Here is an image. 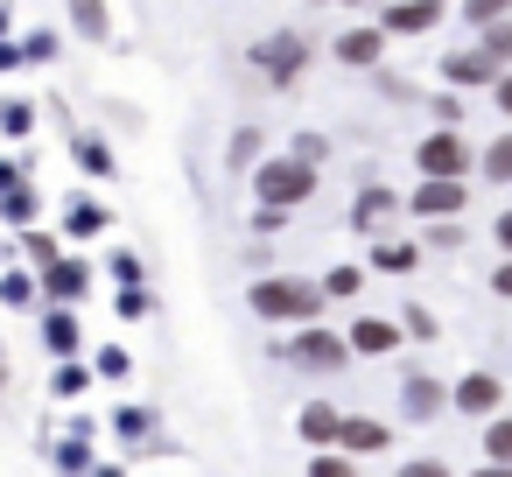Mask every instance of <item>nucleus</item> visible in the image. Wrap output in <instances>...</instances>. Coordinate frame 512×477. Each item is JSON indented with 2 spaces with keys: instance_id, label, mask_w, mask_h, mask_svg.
I'll list each match as a JSON object with an SVG mask.
<instances>
[{
  "instance_id": "nucleus-1",
  "label": "nucleus",
  "mask_w": 512,
  "mask_h": 477,
  "mask_svg": "<svg viewBox=\"0 0 512 477\" xmlns=\"http://www.w3.org/2000/svg\"><path fill=\"white\" fill-rule=\"evenodd\" d=\"M246 309L260 316V323H323V288L316 281H302V274H260L253 288H246Z\"/></svg>"
},
{
  "instance_id": "nucleus-2",
  "label": "nucleus",
  "mask_w": 512,
  "mask_h": 477,
  "mask_svg": "<svg viewBox=\"0 0 512 477\" xmlns=\"http://www.w3.org/2000/svg\"><path fill=\"white\" fill-rule=\"evenodd\" d=\"M309 57H316V50H309V36H302V29H267V36L246 50V71H253L267 92H295V85H302V71H309Z\"/></svg>"
},
{
  "instance_id": "nucleus-3",
  "label": "nucleus",
  "mask_w": 512,
  "mask_h": 477,
  "mask_svg": "<svg viewBox=\"0 0 512 477\" xmlns=\"http://www.w3.org/2000/svg\"><path fill=\"white\" fill-rule=\"evenodd\" d=\"M253 183V204H274V211H302L316 190H323V169H302L295 155H260V169L246 176Z\"/></svg>"
},
{
  "instance_id": "nucleus-4",
  "label": "nucleus",
  "mask_w": 512,
  "mask_h": 477,
  "mask_svg": "<svg viewBox=\"0 0 512 477\" xmlns=\"http://www.w3.org/2000/svg\"><path fill=\"white\" fill-rule=\"evenodd\" d=\"M274 358H281V365H295V372L330 379V372H344V365H351V344H344V330H330V323H302L295 337H281V344H274Z\"/></svg>"
},
{
  "instance_id": "nucleus-5",
  "label": "nucleus",
  "mask_w": 512,
  "mask_h": 477,
  "mask_svg": "<svg viewBox=\"0 0 512 477\" xmlns=\"http://www.w3.org/2000/svg\"><path fill=\"white\" fill-rule=\"evenodd\" d=\"M477 169V148H470V134L463 127H428L421 141H414V176H470Z\"/></svg>"
},
{
  "instance_id": "nucleus-6",
  "label": "nucleus",
  "mask_w": 512,
  "mask_h": 477,
  "mask_svg": "<svg viewBox=\"0 0 512 477\" xmlns=\"http://www.w3.org/2000/svg\"><path fill=\"white\" fill-rule=\"evenodd\" d=\"M400 204H407V218H421V225L463 218V211H470V176H463V183H456V176H414V190H400Z\"/></svg>"
},
{
  "instance_id": "nucleus-7",
  "label": "nucleus",
  "mask_w": 512,
  "mask_h": 477,
  "mask_svg": "<svg viewBox=\"0 0 512 477\" xmlns=\"http://www.w3.org/2000/svg\"><path fill=\"white\" fill-rule=\"evenodd\" d=\"M400 218H407V204H400L393 183H358V197H351V211H344V225H351L358 239H386Z\"/></svg>"
},
{
  "instance_id": "nucleus-8",
  "label": "nucleus",
  "mask_w": 512,
  "mask_h": 477,
  "mask_svg": "<svg viewBox=\"0 0 512 477\" xmlns=\"http://www.w3.org/2000/svg\"><path fill=\"white\" fill-rule=\"evenodd\" d=\"M36 288H43V302L78 309V302L92 295V260H85V253H57L50 267H36Z\"/></svg>"
},
{
  "instance_id": "nucleus-9",
  "label": "nucleus",
  "mask_w": 512,
  "mask_h": 477,
  "mask_svg": "<svg viewBox=\"0 0 512 477\" xmlns=\"http://www.w3.org/2000/svg\"><path fill=\"white\" fill-rule=\"evenodd\" d=\"M330 57H337L344 71H379V64H386V29H379V22H351V29L330 36Z\"/></svg>"
},
{
  "instance_id": "nucleus-10",
  "label": "nucleus",
  "mask_w": 512,
  "mask_h": 477,
  "mask_svg": "<svg viewBox=\"0 0 512 477\" xmlns=\"http://www.w3.org/2000/svg\"><path fill=\"white\" fill-rule=\"evenodd\" d=\"M442 0H386L379 8V29H386V43L393 36H428V29H442Z\"/></svg>"
},
{
  "instance_id": "nucleus-11",
  "label": "nucleus",
  "mask_w": 512,
  "mask_h": 477,
  "mask_svg": "<svg viewBox=\"0 0 512 477\" xmlns=\"http://www.w3.org/2000/svg\"><path fill=\"white\" fill-rule=\"evenodd\" d=\"M442 85H449V92H491V85H498V64H491L477 43H470V50H449V57H442Z\"/></svg>"
},
{
  "instance_id": "nucleus-12",
  "label": "nucleus",
  "mask_w": 512,
  "mask_h": 477,
  "mask_svg": "<svg viewBox=\"0 0 512 477\" xmlns=\"http://www.w3.org/2000/svg\"><path fill=\"white\" fill-rule=\"evenodd\" d=\"M64 148H71L78 176H92V183L120 176V162H113V141H106V134H92V127H64Z\"/></svg>"
},
{
  "instance_id": "nucleus-13",
  "label": "nucleus",
  "mask_w": 512,
  "mask_h": 477,
  "mask_svg": "<svg viewBox=\"0 0 512 477\" xmlns=\"http://www.w3.org/2000/svg\"><path fill=\"white\" fill-rule=\"evenodd\" d=\"M498 400H505V379H498V372H463V379L449 386V407H456V414H477V421H491Z\"/></svg>"
},
{
  "instance_id": "nucleus-14",
  "label": "nucleus",
  "mask_w": 512,
  "mask_h": 477,
  "mask_svg": "<svg viewBox=\"0 0 512 477\" xmlns=\"http://www.w3.org/2000/svg\"><path fill=\"white\" fill-rule=\"evenodd\" d=\"M400 414H407L414 428H428L435 414H449V386L428 379V372H407V379H400Z\"/></svg>"
},
{
  "instance_id": "nucleus-15",
  "label": "nucleus",
  "mask_w": 512,
  "mask_h": 477,
  "mask_svg": "<svg viewBox=\"0 0 512 477\" xmlns=\"http://www.w3.org/2000/svg\"><path fill=\"white\" fill-rule=\"evenodd\" d=\"M344 344H351V358H393L400 351V323L393 316H351Z\"/></svg>"
},
{
  "instance_id": "nucleus-16",
  "label": "nucleus",
  "mask_w": 512,
  "mask_h": 477,
  "mask_svg": "<svg viewBox=\"0 0 512 477\" xmlns=\"http://www.w3.org/2000/svg\"><path fill=\"white\" fill-rule=\"evenodd\" d=\"M106 225H113V211H106L99 197H85V190H78V197H64V225H57V232H64V246H85V239H99Z\"/></svg>"
},
{
  "instance_id": "nucleus-17",
  "label": "nucleus",
  "mask_w": 512,
  "mask_h": 477,
  "mask_svg": "<svg viewBox=\"0 0 512 477\" xmlns=\"http://www.w3.org/2000/svg\"><path fill=\"white\" fill-rule=\"evenodd\" d=\"M337 449L344 456H379V449H393V428L372 421V414H344L337 421Z\"/></svg>"
},
{
  "instance_id": "nucleus-18",
  "label": "nucleus",
  "mask_w": 512,
  "mask_h": 477,
  "mask_svg": "<svg viewBox=\"0 0 512 477\" xmlns=\"http://www.w3.org/2000/svg\"><path fill=\"white\" fill-rule=\"evenodd\" d=\"M43 344H50V358H78V344H85V330H78V309H64V302H43Z\"/></svg>"
},
{
  "instance_id": "nucleus-19",
  "label": "nucleus",
  "mask_w": 512,
  "mask_h": 477,
  "mask_svg": "<svg viewBox=\"0 0 512 477\" xmlns=\"http://www.w3.org/2000/svg\"><path fill=\"white\" fill-rule=\"evenodd\" d=\"M78 43H113V0H64Z\"/></svg>"
},
{
  "instance_id": "nucleus-20",
  "label": "nucleus",
  "mask_w": 512,
  "mask_h": 477,
  "mask_svg": "<svg viewBox=\"0 0 512 477\" xmlns=\"http://www.w3.org/2000/svg\"><path fill=\"white\" fill-rule=\"evenodd\" d=\"M0 225H43V190H36V176H22V183H8L0 190Z\"/></svg>"
},
{
  "instance_id": "nucleus-21",
  "label": "nucleus",
  "mask_w": 512,
  "mask_h": 477,
  "mask_svg": "<svg viewBox=\"0 0 512 477\" xmlns=\"http://www.w3.org/2000/svg\"><path fill=\"white\" fill-rule=\"evenodd\" d=\"M421 267V239L407 232H386V239H372V274H414Z\"/></svg>"
},
{
  "instance_id": "nucleus-22",
  "label": "nucleus",
  "mask_w": 512,
  "mask_h": 477,
  "mask_svg": "<svg viewBox=\"0 0 512 477\" xmlns=\"http://www.w3.org/2000/svg\"><path fill=\"white\" fill-rule=\"evenodd\" d=\"M337 421H344V414H337L330 400H309V407L295 414V435H302L309 449H337Z\"/></svg>"
},
{
  "instance_id": "nucleus-23",
  "label": "nucleus",
  "mask_w": 512,
  "mask_h": 477,
  "mask_svg": "<svg viewBox=\"0 0 512 477\" xmlns=\"http://www.w3.org/2000/svg\"><path fill=\"white\" fill-rule=\"evenodd\" d=\"M36 120H43V106H36V99L0 92V141H15V148H22V141L36 134Z\"/></svg>"
},
{
  "instance_id": "nucleus-24",
  "label": "nucleus",
  "mask_w": 512,
  "mask_h": 477,
  "mask_svg": "<svg viewBox=\"0 0 512 477\" xmlns=\"http://www.w3.org/2000/svg\"><path fill=\"white\" fill-rule=\"evenodd\" d=\"M15 253H22L29 267H50V260L64 253V232H57V225H22V232H15Z\"/></svg>"
},
{
  "instance_id": "nucleus-25",
  "label": "nucleus",
  "mask_w": 512,
  "mask_h": 477,
  "mask_svg": "<svg viewBox=\"0 0 512 477\" xmlns=\"http://www.w3.org/2000/svg\"><path fill=\"white\" fill-rule=\"evenodd\" d=\"M43 302V288H36V267H0V309H36Z\"/></svg>"
},
{
  "instance_id": "nucleus-26",
  "label": "nucleus",
  "mask_w": 512,
  "mask_h": 477,
  "mask_svg": "<svg viewBox=\"0 0 512 477\" xmlns=\"http://www.w3.org/2000/svg\"><path fill=\"white\" fill-rule=\"evenodd\" d=\"M260 155H267V134H260V127H239V134L225 141V169H232V176H253Z\"/></svg>"
},
{
  "instance_id": "nucleus-27",
  "label": "nucleus",
  "mask_w": 512,
  "mask_h": 477,
  "mask_svg": "<svg viewBox=\"0 0 512 477\" xmlns=\"http://www.w3.org/2000/svg\"><path fill=\"white\" fill-rule=\"evenodd\" d=\"M477 176H484V183H498V190H512V127H505L498 141H484V148H477Z\"/></svg>"
},
{
  "instance_id": "nucleus-28",
  "label": "nucleus",
  "mask_w": 512,
  "mask_h": 477,
  "mask_svg": "<svg viewBox=\"0 0 512 477\" xmlns=\"http://www.w3.org/2000/svg\"><path fill=\"white\" fill-rule=\"evenodd\" d=\"M316 288H323V302H351V295L365 288V267H358V260H337V267H330Z\"/></svg>"
},
{
  "instance_id": "nucleus-29",
  "label": "nucleus",
  "mask_w": 512,
  "mask_h": 477,
  "mask_svg": "<svg viewBox=\"0 0 512 477\" xmlns=\"http://www.w3.org/2000/svg\"><path fill=\"white\" fill-rule=\"evenodd\" d=\"M470 36H477V50H484V57L498 64V71L512 64V15H498V22H484V29H470Z\"/></svg>"
},
{
  "instance_id": "nucleus-30",
  "label": "nucleus",
  "mask_w": 512,
  "mask_h": 477,
  "mask_svg": "<svg viewBox=\"0 0 512 477\" xmlns=\"http://www.w3.org/2000/svg\"><path fill=\"white\" fill-rule=\"evenodd\" d=\"M15 43H22V64H57L64 57V29H29Z\"/></svg>"
},
{
  "instance_id": "nucleus-31",
  "label": "nucleus",
  "mask_w": 512,
  "mask_h": 477,
  "mask_svg": "<svg viewBox=\"0 0 512 477\" xmlns=\"http://www.w3.org/2000/svg\"><path fill=\"white\" fill-rule=\"evenodd\" d=\"M393 323H400V337H407V344H435V337H442L435 309H421V302H407V309H400Z\"/></svg>"
},
{
  "instance_id": "nucleus-32",
  "label": "nucleus",
  "mask_w": 512,
  "mask_h": 477,
  "mask_svg": "<svg viewBox=\"0 0 512 477\" xmlns=\"http://www.w3.org/2000/svg\"><path fill=\"white\" fill-rule=\"evenodd\" d=\"M50 393H57V400H78V393H92V365H78V358H57V372H50Z\"/></svg>"
},
{
  "instance_id": "nucleus-33",
  "label": "nucleus",
  "mask_w": 512,
  "mask_h": 477,
  "mask_svg": "<svg viewBox=\"0 0 512 477\" xmlns=\"http://www.w3.org/2000/svg\"><path fill=\"white\" fill-rule=\"evenodd\" d=\"M281 155H295L302 169H323V162H330V134H316V127H302V134H295V141H288Z\"/></svg>"
},
{
  "instance_id": "nucleus-34",
  "label": "nucleus",
  "mask_w": 512,
  "mask_h": 477,
  "mask_svg": "<svg viewBox=\"0 0 512 477\" xmlns=\"http://www.w3.org/2000/svg\"><path fill=\"white\" fill-rule=\"evenodd\" d=\"M106 274H113V281H120V288H148V260H141V253H134V246H120V253H113V260H106Z\"/></svg>"
},
{
  "instance_id": "nucleus-35",
  "label": "nucleus",
  "mask_w": 512,
  "mask_h": 477,
  "mask_svg": "<svg viewBox=\"0 0 512 477\" xmlns=\"http://www.w3.org/2000/svg\"><path fill=\"white\" fill-rule=\"evenodd\" d=\"M484 463H512V414L484 421Z\"/></svg>"
},
{
  "instance_id": "nucleus-36",
  "label": "nucleus",
  "mask_w": 512,
  "mask_h": 477,
  "mask_svg": "<svg viewBox=\"0 0 512 477\" xmlns=\"http://www.w3.org/2000/svg\"><path fill=\"white\" fill-rule=\"evenodd\" d=\"M421 106H428V120H435V127H463V92H449V85H442V92H428Z\"/></svg>"
},
{
  "instance_id": "nucleus-37",
  "label": "nucleus",
  "mask_w": 512,
  "mask_h": 477,
  "mask_svg": "<svg viewBox=\"0 0 512 477\" xmlns=\"http://www.w3.org/2000/svg\"><path fill=\"white\" fill-rule=\"evenodd\" d=\"M288 225H295V211H274V204H253V218H246L253 239H281Z\"/></svg>"
},
{
  "instance_id": "nucleus-38",
  "label": "nucleus",
  "mask_w": 512,
  "mask_h": 477,
  "mask_svg": "<svg viewBox=\"0 0 512 477\" xmlns=\"http://www.w3.org/2000/svg\"><path fill=\"white\" fill-rule=\"evenodd\" d=\"M428 246H435V253H463V246H470V225H463V218H435V225H428Z\"/></svg>"
},
{
  "instance_id": "nucleus-39",
  "label": "nucleus",
  "mask_w": 512,
  "mask_h": 477,
  "mask_svg": "<svg viewBox=\"0 0 512 477\" xmlns=\"http://www.w3.org/2000/svg\"><path fill=\"white\" fill-rule=\"evenodd\" d=\"M92 379H113V386H120V379H134V358H127V344H106V351L92 358Z\"/></svg>"
},
{
  "instance_id": "nucleus-40",
  "label": "nucleus",
  "mask_w": 512,
  "mask_h": 477,
  "mask_svg": "<svg viewBox=\"0 0 512 477\" xmlns=\"http://www.w3.org/2000/svg\"><path fill=\"white\" fill-rule=\"evenodd\" d=\"M456 15H463V29H484V22L512 15V0H456Z\"/></svg>"
},
{
  "instance_id": "nucleus-41",
  "label": "nucleus",
  "mask_w": 512,
  "mask_h": 477,
  "mask_svg": "<svg viewBox=\"0 0 512 477\" xmlns=\"http://www.w3.org/2000/svg\"><path fill=\"white\" fill-rule=\"evenodd\" d=\"M113 435H120V442H141V435H155V414H148V407H120V414H113Z\"/></svg>"
},
{
  "instance_id": "nucleus-42",
  "label": "nucleus",
  "mask_w": 512,
  "mask_h": 477,
  "mask_svg": "<svg viewBox=\"0 0 512 477\" xmlns=\"http://www.w3.org/2000/svg\"><path fill=\"white\" fill-rule=\"evenodd\" d=\"M309 477H358V456H344V449H316V456H309Z\"/></svg>"
},
{
  "instance_id": "nucleus-43",
  "label": "nucleus",
  "mask_w": 512,
  "mask_h": 477,
  "mask_svg": "<svg viewBox=\"0 0 512 477\" xmlns=\"http://www.w3.org/2000/svg\"><path fill=\"white\" fill-rule=\"evenodd\" d=\"M99 463L85 456V442H57V477H92Z\"/></svg>"
},
{
  "instance_id": "nucleus-44",
  "label": "nucleus",
  "mask_w": 512,
  "mask_h": 477,
  "mask_svg": "<svg viewBox=\"0 0 512 477\" xmlns=\"http://www.w3.org/2000/svg\"><path fill=\"white\" fill-rule=\"evenodd\" d=\"M379 78V99H393V106H421V85H407V78H393V71H372Z\"/></svg>"
},
{
  "instance_id": "nucleus-45",
  "label": "nucleus",
  "mask_w": 512,
  "mask_h": 477,
  "mask_svg": "<svg viewBox=\"0 0 512 477\" xmlns=\"http://www.w3.org/2000/svg\"><path fill=\"white\" fill-rule=\"evenodd\" d=\"M113 309H120V323H141V316L155 309V295H148V288H120V295H113Z\"/></svg>"
},
{
  "instance_id": "nucleus-46",
  "label": "nucleus",
  "mask_w": 512,
  "mask_h": 477,
  "mask_svg": "<svg viewBox=\"0 0 512 477\" xmlns=\"http://www.w3.org/2000/svg\"><path fill=\"white\" fill-rule=\"evenodd\" d=\"M400 477H456V470H449V463H435V456H407V463H400Z\"/></svg>"
},
{
  "instance_id": "nucleus-47",
  "label": "nucleus",
  "mask_w": 512,
  "mask_h": 477,
  "mask_svg": "<svg viewBox=\"0 0 512 477\" xmlns=\"http://www.w3.org/2000/svg\"><path fill=\"white\" fill-rule=\"evenodd\" d=\"M22 176H36V162H29V155H0V190L22 183Z\"/></svg>"
},
{
  "instance_id": "nucleus-48",
  "label": "nucleus",
  "mask_w": 512,
  "mask_h": 477,
  "mask_svg": "<svg viewBox=\"0 0 512 477\" xmlns=\"http://www.w3.org/2000/svg\"><path fill=\"white\" fill-rule=\"evenodd\" d=\"M491 106H498V113H505V127H512V64L498 71V85H491Z\"/></svg>"
},
{
  "instance_id": "nucleus-49",
  "label": "nucleus",
  "mask_w": 512,
  "mask_h": 477,
  "mask_svg": "<svg viewBox=\"0 0 512 477\" xmlns=\"http://www.w3.org/2000/svg\"><path fill=\"white\" fill-rule=\"evenodd\" d=\"M15 71H29V64H22V43L8 36V43H0V78H15Z\"/></svg>"
},
{
  "instance_id": "nucleus-50",
  "label": "nucleus",
  "mask_w": 512,
  "mask_h": 477,
  "mask_svg": "<svg viewBox=\"0 0 512 477\" xmlns=\"http://www.w3.org/2000/svg\"><path fill=\"white\" fill-rule=\"evenodd\" d=\"M491 295H498V302H512V260H498V267H491Z\"/></svg>"
},
{
  "instance_id": "nucleus-51",
  "label": "nucleus",
  "mask_w": 512,
  "mask_h": 477,
  "mask_svg": "<svg viewBox=\"0 0 512 477\" xmlns=\"http://www.w3.org/2000/svg\"><path fill=\"white\" fill-rule=\"evenodd\" d=\"M491 239H498V253H505V260H512V204H505V211H498V225H491Z\"/></svg>"
},
{
  "instance_id": "nucleus-52",
  "label": "nucleus",
  "mask_w": 512,
  "mask_h": 477,
  "mask_svg": "<svg viewBox=\"0 0 512 477\" xmlns=\"http://www.w3.org/2000/svg\"><path fill=\"white\" fill-rule=\"evenodd\" d=\"M15 36V8H8V0H0V43H8Z\"/></svg>"
},
{
  "instance_id": "nucleus-53",
  "label": "nucleus",
  "mask_w": 512,
  "mask_h": 477,
  "mask_svg": "<svg viewBox=\"0 0 512 477\" xmlns=\"http://www.w3.org/2000/svg\"><path fill=\"white\" fill-rule=\"evenodd\" d=\"M8 379H15V358H8V344H0V393H8Z\"/></svg>"
},
{
  "instance_id": "nucleus-54",
  "label": "nucleus",
  "mask_w": 512,
  "mask_h": 477,
  "mask_svg": "<svg viewBox=\"0 0 512 477\" xmlns=\"http://www.w3.org/2000/svg\"><path fill=\"white\" fill-rule=\"evenodd\" d=\"M470 477H512V463H484V470H470Z\"/></svg>"
},
{
  "instance_id": "nucleus-55",
  "label": "nucleus",
  "mask_w": 512,
  "mask_h": 477,
  "mask_svg": "<svg viewBox=\"0 0 512 477\" xmlns=\"http://www.w3.org/2000/svg\"><path fill=\"white\" fill-rule=\"evenodd\" d=\"M309 8H365V0H309Z\"/></svg>"
},
{
  "instance_id": "nucleus-56",
  "label": "nucleus",
  "mask_w": 512,
  "mask_h": 477,
  "mask_svg": "<svg viewBox=\"0 0 512 477\" xmlns=\"http://www.w3.org/2000/svg\"><path fill=\"white\" fill-rule=\"evenodd\" d=\"M442 8H456V0H442Z\"/></svg>"
}]
</instances>
